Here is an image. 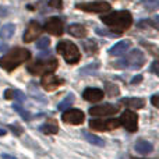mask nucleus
<instances>
[{
	"label": "nucleus",
	"mask_w": 159,
	"mask_h": 159,
	"mask_svg": "<svg viewBox=\"0 0 159 159\" xmlns=\"http://www.w3.org/2000/svg\"><path fill=\"white\" fill-rule=\"evenodd\" d=\"M30 57H31V53L28 49H24V48H14L7 55L0 57V67L4 69L6 71H13L20 64L30 60Z\"/></svg>",
	"instance_id": "1"
},
{
	"label": "nucleus",
	"mask_w": 159,
	"mask_h": 159,
	"mask_svg": "<svg viewBox=\"0 0 159 159\" xmlns=\"http://www.w3.org/2000/svg\"><path fill=\"white\" fill-rule=\"evenodd\" d=\"M101 20L103 24L109 25L113 31H117L119 35H120L123 31H126L127 28H130V25L133 24L131 14L126 10L110 13V14H107V16H103Z\"/></svg>",
	"instance_id": "2"
},
{
	"label": "nucleus",
	"mask_w": 159,
	"mask_h": 159,
	"mask_svg": "<svg viewBox=\"0 0 159 159\" xmlns=\"http://www.w3.org/2000/svg\"><path fill=\"white\" fill-rule=\"evenodd\" d=\"M145 64V55L141 50L134 49L130 53H127L123 59L115 61L113 67L115 69H121V70H138Z\"/></svg>",
	"instance_id": "3"
},
{
	"label": "nucleus",
	"mask_w": 159,
	"mask_h": 159,
	"mask_svg": "<svg viewBox=\"0 0 159 159\" xmlns=\"http://www.w3.org/2000/svg\"><path fill=\"white\" fill-rule=\"evenodd\" d=\"M57 52L60 53L61 56L64 57V60L67 61L69 64H75L80 61L81 59V53H80L78 48L75 46L73 42H69V41H60L56 46Z\"/></svg>",
	"instance_id": "4"
},
{
	"label": "nucleus",
	"mask_w": 159,
	"mask_h": 159,
	"mask_svg": "<svg viewBox=\"0 0 159 159\" xmlns=\"http://www.w3.org/2000/svg\"><path fill=\"white\" fill-rule=\"evenodd\" d=\"M59 63L56 59H49V60H38L32 64H28L27 70L32 75H43V74H50L57 69Z\"/></svg>",
	"instance_id": "5"
},
{
	"label": "nucleus",
	"mask_w": 159,
	"mask_h": 159,
	"mask_svg": "<svg viewBox=\"0 0 159 159\" xmlns=\"http://www.w3.org/2000/svg\"><path fill=\"white\" fill-rule=\"evenodd\" d=\"M119 121H120V126H123L127 131H130V133L137 131V129H138V116L135 115L134 112H131V110H126V112H123V115H121V117L119 119Z\"/></svg>",
	"instance_id": "6"
},
{
	"label": "nucleus",
	"mask_w": 159,
	"mask_h": 159,
	"mask_svg": "<svg viewBox=\"0 0 159 159\" xmlns=\"http://www.w3.org/2000/svg\"><path fill=\"white\" fill-rule=\"evenodd\" d=\"M120 126L119 119H107V120H91L89 127L96 131H109V130H115Z\"/></svg>",
	"instance_id": "7"
},
{
	"label": "nucleus",
	"mask_w": 159,
	"mask_h": 159,
	"mask_svg": "<svg viewBox=\"0 0 159 159\" xmlns=\"http://www.w3.org/2000/svg\"><path fill=\"white\" fill-rule=\"evenodd\" d=\"M77 8L87 13H103L110 10V4L107 2H93V3H81L75 6Z\"/></svg>",
	"instance_id": "8"
},
{
	"label": "nucleus",
	"mask_w": 159,
	"mask_h": 159,
	"mask_svg": "<svg viewBox=\"0 0 159 159\" xmlns=\"http://www.w3.org/2000/svg\"><path fill=\"white\" fill-rule=\"evenodd\" d=\"M117 112H119L117 106L110 105V103L99 105V106H92L89 109L91 116H112V115H116Z\"/></svg>",
	"instance_id": "9"
},
{
	"label": "nucleus",
	"mask_w": 159,
	"mask_h": 159,
	"mask_svg": "<svg viewBox=\"0 0 159 159\" xmlns=\"http://www.w3.org/2000/svg\"><path fill=\"white\" fill-rule=\"evenodd\" d=\"M45 30L55 36H60L63 34V21L60 18H57V17H52V18H49L46 21Z\"/></svg>",
	"instance_id": "10"
},
{
	"label": "nucleus",
	"mask_w": 159,
	"mask_h": 159,
	"mask_svg": "<svg viewBox=\"0 0 159 159\" xmlns=\"http://www.w3.org/2000/svg\"><path fill=\"white\" fill-rule=\"evenodd\" d=\"M61 119H63V121L70 124H81L84 121V113L78 109H69L63 113Z\"/></svg>",
	"instance_id": "11"
},
{
	"label": "nucleus",
	"mask_w": 159,
	"mask_h": 159,
	"mask_svg": "<svg viewBox=\"0 0 159 159\" xmlns=\"http://www.w3.org/2000/svg\"><path fill=\"white\" fill-rule=\"evenodd\" d=\"M39 34H41V25H39L36 21H31L30 25H28V28L25 30L22 39H24V42L30 43V42H34L36 38H38Z\"/></svg>",
	"instance_id": "12"
},
{
	"label": "nucleus",
	"mask_w": 159,
	"mask_h": 159,
	"mask_svg": "<svg viewBox=\"0 0 159 159\" xmlns=\"http://www.w3.org/2000/svg\"><path fill=\"white\" fill-rule=\"evenodd\" d=\"M61 84H63V80H59L56 75H52V74L43 75L41 80V85L43 87L45 91H55Z\"/></svg>",
	"instance_id": "13"
},
{
	"label": "nucleus",
	"mask_w": 159,
	"mask_h": 159,
	"mask_svg": "<svg viewBox=\"0 0 159 159\" xmlns=\"http://www.w3.org/2000/svg\"><path fill=\"white\" fill-rule=\"evenodd\" d=\"M82 98L88 102H99L103 98V91L98 89V88H87L82 92Z\"/></svg>",
	"instance_id": "14"
},
{
	"label": "nucleus",
	"mask_w": 159,
	"mask_h": 159,
	"mask_svg": "<svg viewBox=\"0 0 159 159\" xmlns=\"http://www.w3.org/2000/svg\"><path fill=\"white\" fill-rule=\"evenodd\" d=\"M130 46H131V42H130V41L117 42V43L113 45V46L109 49V55H112V56H120V55H123V53H126L127 50H129Z\"/></svg>",
	"instance_id": "15"
},
{
	"label": "nucleus",
	"mask_w": 159,
	"mask_h": 159,
	"mask_svg": "<svg viewBox=\"0 0 159 159\" xmlns=\"http://www.w3.org/2000/svg\"><path fill=\"white\" fill-rule=\"evenodd\" d=\"M121 103L126 105L127 107L130 109H143L145 106V101L143 98H126V99H121Z\"/></svg>",
	"instance_id": "16"
},
{
	"label": "nucleus",
	"mask_w": 159,
	"mask_h": 159,
	"mask_svg": "<svg viewBox=\"0 0 159 159\" xmlns=\"http://www.w3.org/2000/svg\"><path fill=\"white\" fill-rule=\"evenodd\" d=\"M41 131L45 134H56L59 133V124L55 119H49L43 126H41Z\"/></svg>",
	"instance_id": "17"
},
{
	"label": "nucleus",
	"mask_w": 159,
	"mask_h": 159,
	"mask_svg": "<svg viewBox=\"0 0 159 159\" xmlns=\"http://www.w3.org/2000/svg\"><path fill=\"white\" fill-rule=\"evenodd\" d=\"M69 32H70V35L75 36V38H84V36H87L88 31L81 24H71L69 27Z\"/></svg>",
	"instance_id": "18"
},
{
	"label": "nucleus",
	"mask_w": 159,
	"mask_h": 159,
	"mask_svg": "<svg viewBox=\"0 0 159 159\" xmlns=\"http://www.w3.org/2000/svg\"><path fill=\"white\" fill-rule=\"evenodd\" d=\"M135 151H137L138 154L147 155L154 151V145H152L151 143H148V141L141 140V141H137V144H135Z\"/></svg>",
	"instance_id": "19"
},
{
	"label": "nucleus",
	"mask_w": 159,
	"mask_h": 159,
	"mask_svg": "<svg viewBox=\"0 0 159 159\" xmlns=\"http://www.w3.org/2000/svg\"><path fill=\"white\" fill-rule=\"evenodd\" d=\"M4 98L6 99H17L20 102L25 101V95L18 89H13V88H8V89L4 91Z\"/></svg>",
	"instance_id": "20"
},
{
	"label": "nucleus",
	"mask_w": 159,
	"mask_h": 159,
	"mask_svg": "<svg viewBox=\"0 0 159 159\" xmlns=\"http://www.w3.org/2000/svg\"><path fill=\"white\" fill-rule=\"evenodd\" d=\"M14 32H16V27H14V24H6L2 27V30H0V38L2 39H10L11 36L14 35Z\"/></svg>",
	"instance_id": "21"
},
{
	"label": "nucleus",
	"mask_w": 159,
	"mask_h": 159,
	"mask_svg": "<svg viewBox=\"0 0 159 159\" xmlns=\"http://www.w3.org/2000/svg\"><path fill=\"white\" fill-rule=\"evenodd\" d=\"M82 135H84L85 140H87L88 143H91L92 145H98V147H103V145H105V143H103V140H102V138L96 137V135L91 134V133H88V131H82Z\"/></svg>",
	"instance_id": "22"
},
{
	"label": "nucleus",
	"mask_w": 159,
	"mask_h": 159,
	"mask_svg": "<svg viewBox=\"0 0 159 159\" xmlns=\"http://www.w3.org/2000/svg\"><path fill=\"white\" fill-rule=\"evenodd\" d=\"M74 103V95L73 93H69V95L66 96V98L63 99V101L60 102V103L57 105V109L59 110H64V109H69L71 105Z\"/></svg>",
	"instance_id": "23"
},
{
	"label": "nucleus",
	"mask_w": 159,
	"mask_h": 159,
	"mask_svg": "<svg viewBox=\"0 0 159 159\" xmlns=\"http://www.w3.org/2000/svg\"><path fill=\"white\" fill-rule=\"evenodd\" d=\"M84 50L87 55H95L98 52V45L95 41H87L84 42Z\"/></svg>",
	"instance_id": "24"
},
{
	"label": "nucleus",
	"mask_w": 159,
	"mask_h": 159,
	"mask_svg": "<svg viewBox=\"0 0 159 159\" xmlns=\"http://www.w3.org/2000/svg\"><path fill=\"white\" fill-rule=\"evenodd\" d=\"M13 109L16 110L17 113H18L20 116H21L22 119H24V120H27V121H30L31 119H32V116L30 115V112H27V110L24 109V107L21 106V105H18V103H14L13 105Z\"/></svg>",
	"instance_id": "25"
},
{
	"label": "nucleus",
	"mask_w": 159,
	"mask_h": 159,
	"mask_svg": "<svg viewBox=\"0 0 159 159\" xmlns=\"http://www.w3.org/2000/svg\"><path fill=\"white\" fill-rule=\"evenodd\" d=\"M105 89H106V93L109 96H115V95H119L120 93V89L116 84H112V82H106L105 84Z\"/></svg>",
	"instance_id": "26"
},
{
	"label": "nucleus",
	"mask_w": 159,
	"mask_h": 159,
	"mask_svg": "<svg viewBox=\"0 0 159 159\" xmlns=\"http://www.w3.org/2000/svg\"><path fill=\"white\" fill-rule=\"evenodd\" d=\"M99 64L98 63H93V64H89L88 67H84V69L80 70V74H92V73H95L96 70H98Z\"/></svg>",
	"instance_id": "27"
},
{
	"label": "nucleus",
	"mask_w": 159,
	"mask_h": 159,
	"mask_svg": "<svg viewBox=\"0 0 159 159\" xmlns=\"http://www.w3.org/2000/svg\"><path fill=\"white\" fill-rule=\"evenodd\" d=\"M30 92L32 96H35V99H38L39 102H42V103H46V99H43V95H42L41 92H39L38 89L35 91V88H34V85H30Z\"/></svg>",
	"instance_id": "28"
},
{
	"label": "nucleus",
	"mask_w": 159,
	"mask_h": 159,
	"mask_svg": "<svg viewBox=\"0 0 159 159\" xmlns=\"http://www.w3.org/2000/svg\"><path fill=\"white\" fill-rule=\"evenodd\" d=\"M49 45H50L49 38H41L36 42V48L38 49H46V48H49Z\"/></svg>",
	"instance_id": "29"
},
{
	"label": "nucleus",
	"mask_w": 159,
	"mask_h": 159,
	"mask_svg": "<svg viewBox=\"0 0 159 159\" xmlns=\"http://www.w3.org/2000/svg\"><path fill=\"white\" fill-rule=\"evenodd\" d=\"M141 2L144 3L145 7L151 8V10H154V8L158 7V0H141Z\"/></svg>",
	"instance_id": "30"
},
{
	"label": "nucleus",
	"mask_w": 159,
	"mask_h": 159,
	"mask_svg": "<svg viewBox=\"0 0 159 159\" xmlns=\"http://www.w3.org/2000/svg\"><path fill=\"white\" fill-rule=\"evenodd\" d=\"M96 34L102 36H117V34L115 32H109L107 30H101V28H96Z\"/></svg>",
	"instance_id": "31"
},
{
	"label": "nucleus",
	"mask_w": 159,
	"mask_h": 159,
	"mask_svg": "<svg viewBox=\"0 0 159 159\" xmlns=\"http://www.w3.org/2000/svg\"><path fill=\"white\" fill-rule=\"evenodd\" d=\"M8 127H10V129L13 130V133H16V135H21L22 129H21L20 126H17V124H14V126H13V124H11V126H8Z\"/></svg>",
	"instance_id": "32"
},
{
	"label": "nucleus",
	"mask_w": 159,
	"mask_h": 159,
	"mask_svg": "<svg viewBox=\"0 0 159 159\" xmlns=\"http://www.w3.org/2000/svg\"><path fill=\"white\" fill-rule=\"evenodd\" d=\"M50 6H53V7H56V8H59L60 10L61 7H63V3H61V0H52V2L49 3Z\"/></svg>",
	"instance_id": "33"
},
{
	"label": "nucleus",
	"mask_w": 159,
	"mask_h": 159,
	"mask_svg": "<svg viewBox=\"0 0 159 159\" xmlns=\"http://www.w3.org/2000/svg\"><path fill=\"white\" fill-rule=\"evenodd\" d=\"M8 14V8L7 7H3V6H0V17H6Z\"/></svg>",
	"instance_id": "34"
},
{
	"label": "nucleus",
	"mask_w": 159,
	"mask_h": 159,
	"mask_svg": "<svg viewBox=\"0 0 159 159\" xmlns=\"http://www.w3.org/2000/svg\"><path fill=\"white\" fill-rule=\"evenodd\" d=\"M151 102H152V105H154V106H158V95H154L152 96V99H151Z\"/></svg>",
	"instance_id": "35"
},
{
	"label": "nucleus",
	"mask_w": 159,
	"mask_h": 159,
	"mask_svg": "<svg viewBox=\"0 0 159 159\" xmlns=\"http://www.w3.org/2000/svg\"><path fill=\"white\" fill-rule=\"evenodd\" d=\"M157 64H158L157 61H154V64H152V67H151V71H154L155 74H157V73H158V71H157Z\"/></svg>",
	"instance_id": "36"
},
{
	"label": "nucleus",
	"mask_w": 159,
	"mask_h": 159,
	"mask_svg": "<svg viewBox=\"0 0 159 159\" xmlns=\"http://www.w3.org/2000/svg\"><path fill=\"white\" fill-rule=\"evenodd\" d=\"M6 49H7V45H0V52H2V50L4 52Z\"/></svg>",
	"instance_id": "37"
},
{
	"label": "nucleus",
	"mask_w": 159,
	"mask_h": 159,
	"mask_svg": "<svg viewBox=\"0 0 159 159\" xmlns=\"http://www.w3.org/2000/svg\"><path fill=\"white\" fill-rule=\"evenodd\" d=\"M3 159H16L14 157H10V155H3Z\"/></svg>",
	"instance_id": "38"
},
{
	"label": "nucleus",
	"mask_w": 159,
	"mask_h": 159,
	"mask_svg": "<svg viewBox=\"0 0 159 159\" xmlns=\"http://www.w3.org/2000/svg\"><path fill=\"white\" fill-rule=\"evenodd\" d=\"M6 134V130L4 129H0V135H4Z\"/></svg>",
	"instance_id": "39"
},
{
	"label": "nucleus",
	"mask_w": 159,
	"mask_h": 159,
	"mask_svg": "<svg viewBox=\"0 0 159 159\" xmlns=\"http://www.w3.org/2000/svg\"><path fill=\"white\" fill-rule=\"evenodd\" d=\"M137 81H141V77H138V78H134V80H133V82H137Z\"/></svg>",
	"instance_id": "40"
}]
</instances>
